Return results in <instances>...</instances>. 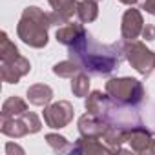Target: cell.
I'll list each match as a JSON object with an SVG mask.
<instances>
[{"label":"cell","instance_id":"cell-1","mask_svg":"<svg viewBox=\"0 0 155 155\" xmlns=\"http://www.w3.org/2000/svg\"><path fill=\"white\" fill-rule=\"evenodd\" d=\"M69 58L79 62L82 71L88 75L102 77L111 75L122 62L124 57V40L113 42V44H101L93 40V37L84 31L75 44L68 48Z\"/></svg>","mask_w":155,"mask_h":155},{"label":"cell","instance_id":"cell-2","mask_svg":"<svg viewBox=\"0 0 155 155\" xmlns=\"http://www.w3.org/2000/svg\"><path fill=\"white\" fill-rule=\"evenodd\" d=\"M49 26H51L49 13H44L37 6H28L22 11V17L17 26V33L24 44L40 49L48 44V28Z\"/></svg>","mask_w":155,"mask_h":155},{"label":"cell","instance_id":"cell-3","mask_svg":"<svg viewBox=\"0 0 155 155\" xmlns=\"http://www.w3.org/2000/svg\"><path fill=\"white\" fill-rule=\"evenodd\" d=\"M106 93L120 102V104H128V106H139L142 104L146 91L140 81L131 79V77H115L106 82Z\"/></svg>","mask_w":155,"mask_h":155},{"label":"cell","instance_id":"cell-4","mask_svg":"<svg viewBox=\"0 0 155 155\" xmlns=\"http://www.w3.org/2000/svg\"><path fill=\"white\" fill-rule=\"evenodd\" d=\"M124 57L130 62V66L135 71H139L142 77H150L151 71L155 69V53L151 49H148L137 38L135 40H124Z\"/></svg>","mask_w":155,"mask_h":155},{"label":"cell","instance_id":"cell-5","mask_svg":"<svg viewBox=\"0 0 155 155\" xmlns=\"http://www.w3.org/2000/svg\"><path fill=\"white\" fill-rule=\"evenodd\" d=\"M40 128H42V122H40L38 115H35L31 111H26L24 115L15 117V119L0 117V131L4 135H8V137L20 139L24 135L40 131Z\"/></svg>","mask_w":155,"mask_h":155},{"label":"cell","instance_id":"cell-6","mask_svg":"<svg viewBox=\"0 0 155 155\" xmlns=\"http://www.w3.org/2000/svg\"><path fill=\"white\" fill-rule=\"evenodd\" d=\"M73 115H75V110L68 101H58L44 108V122L53 130L66 128L73 120Z\"/></svg>","mask_w":155,"mask_h":155},{"label":"cell","instance_id":"cell-7","mask_svg":"<svg viewBox=\"0 0 155 155\" xmlns=\"http://www.w3.org/2000/svg\"><path fill=\"white\" fill-rule=\"evenodd\" d=\"M126 142L137 153H155V133L148 131L146 126L126 131Z\"/></svg>","mask_w":155,"mask_h":155},{"label":"cell","instance_id":"cell-8","mask_svg":"<svg viewBox=\"0 0 155 155\" xmlns=\"http://www.w3.org/2000/svg\"><path fill=\"white\" fill-rule=\"evenodd\" d=\"M31 71V64L26 57H18L13 62H2L0 64V77L8 84H17L22 77H26Z\"/></svg>","mask_w":155,"mask_h":155},{"label":"cell","instance_id":"cell-9","mask_svg":"<svg viewBox=\"0 0 155 155\" xmlns=\"http://www.w3.org/2000/svg\"><path fill=\"white\" fill-rule=\"evenodd\" d=\"M144 28V20L139 9H126L122 15V24H120V35L124 40H135Z\"/></svg>","mask_w":155,"mask_h":155},{"label":"cell","instance_id":"cell-10","mask_svg":"<svg viewBox=\"0 0 155 155\" xmlns=\"http://www.w3.org/2000/svg\"><path fill=\"white\" fill-rule=\"evenodd\" d=\"M71 153H82V155H91V153H113V150L101 139V137H82L71 146Z\"/></svg>","mask_w":155,"mask_h":155},{"label":"cell","instance_id":"cell-11","mask_svg":"<svg viewBox=\"0 0 155 155\" xmlns=\"http://www.w3.org/2000/svg\"><path fill=\"white\" fill-rule=\"evenodd\" d=\"M106 128H108V124L97 115L86 113L79 119V133L82 137H102Z\"/></svg>","mask_w":155,"mask_h":155},{"label":"cell","instance_id":"cell-12","mask_svg":"<svg viewBox=\"0 0 155 155\" xmlns=\"http://www.w3.org/2000/svg\"><path fill=\"white\" fill-rule=\"evenodd\" d=\"M84 31H86V29H84L82 24L68 22V24H64V26H60V28L57 29V35H55V37H57V42H58V44H64L66 48H69L71 44L77 42V38H79Z\"/></svg>","mask_w":155,"mask_h":155},{"label":"cell","instance_id":"cell-13","mask_svg":"<svg viewBox=\"0 0 155 155\" xmlns=\"http://www.w3.org/2000/svg\"><path fill=\"white\" fill-rule=\"evenodd\" d=\"M111 102V97L108 93H102V91H91L86 99V110L88 113L91 115H97V117H102V113L108 110Z\"/></svg>","mask_w":155,"mask_h":155},{"label":"cell","instance_id":"cell-14","mask_svg":"<svg viewBox=\"0 0 155 155\" xmlns=\"http://www.w3.org/2000/svg\"><path fill=\"white\" fill-rule=\"evenodd\" d=\"M28 101L33 106H48L53 101V90L48 84H33L28 88Z\"/></svg>","mask_w":155,"mask_h":155},{"label":"cell","instance_id":"cell-15","mask_svg":"<svg viewBox=\"0 0 155 155\" xmlns=\"http://www.w3.org/2000/svg\"><path fill=\"white\" fill-rule=\"evenodd\" d=\"M28 111V102L22 101L20 97H9L4 104H2V117L6 119H15V117H20Z\"/></svg>","mask_w":155,"mask_h":155},{"label":"cell","instance_id":"cell-16","mask_svg":"<svg viewBox=\"0 0 155 155\" xmlns=\"http://www.w3.org/2000/svg\"><path fill=\"white\" fill-rule=\"evenodd\" d=\"M77 17L82 24H90L99 17V6L93 0H81L77 4Z\"/></svg>","mask_w":155,"mask_h":155},{"label":"cell","instance_id":"cell-17","mask_svg":"<svg viewBox=\"0 0 155 155\" xmlns=\"http://www.w3.org/2000/svg\"><path fill=\"white\" fill-rule=\"evenodd\" d=\"M18 57H20L18 48L9 40L8 33L2 31V35H0V62H13Z\"/></svg>","mask_w":155,"mask_h":155},{"label":"cell","instance_id":"cell-18","mask_svg":"<svg viewBox=\"0 0 155 155\" xmlns=\"http://www.w3.org/2000/svg\"><path fill=\"white\" fill-rule=\"evenodd\" d=\"M82 68L79 62H75L73 58H68V60H62V62H57L53 66V73L57 77H62V79H73L77 73H81Z\"/></svg>","mask_w":155,"mask_h":155},{"label":"cell","instance_id":"cell-19","mask_svg":"<svg viewBox=\"0 0 155 155\" xmlns=\"http://www.w3.org/2000/svg\"><path fill=\"white\" fill-rule=\"evenodd\" d=\"M71 91L75 97H88V91H90V75L86 71H81L77 73L73 79H71Z\"/></svg>","mask_w":155,"mask_h":155},{"label":"cell","instance_id":"cell-20","mask_svg":"<svg viewBox=\"0 0 155 155\" xmlns=\"http://www.w3.org/2000/svg\"><path fill=\"white\" fill-rule=\"evenodd\" d=\"M48 2L53 8V11H57L58 15L66 17L68 20L73 15H77V4H79L77 0H48Z\"/></svg>","mask_w":155,"mask_h":155},{"label":"cell","instance_id":"cell-21","mask_svg":"<svg viewBox=\"0 0 155 155\" xmlns=\"http://www.w3.org/2000/svg\"><path fill=\"white\" fill-rule=\"evenodd\" d=\"M46 142L53 148V151H57V153H66V151H71V146L73 144H69V140L66 139V137H62V135H58V133H48L46 135Z\"/></svg>","mask_w":155,"mask_h":155},{"label":"cell","instance_id":"cell-22","mask_svg":"<svg viewBox=\"0 0 155 155\" xmlns=\"http://www.w3.org/2000/svg\"><path fill=\"white\" fill-rule=\"evenodd\" d=\"M142 38L144 40H148V42H151V40H155V26L153 24H144V28H142Z\"/></svg>","mask_w":155,"mask_h":155},{"label":"cell","instance_id":"cell-23","mask_svg":"<svg viewBox=\"0 0 155 155\" xmlns=\"http://www.w3.org/2000/svg\"><path fill=\"white\" fill-rule=\"evenodd\" d=\"M139 6H140V9H144L146 13L155 17V0H139Z\"/></svg>","mask_w":155,"mask_h":155},{"label":"cell","instance_id":"cell-24","mask_svg":"<svg viewBox=\"0 0 155 155\" xmlns=\"http://www.w3.org/2000/svg\"><path fill=\"white\" fill-rule=\"evenodd\" d=\"M6 153H8V155H11V153H20V155H22L24 150H22L20 146L13 144V142H8V144H6Z\"/></svg>","mask_w":155,"mask_h":155},{"label":"cell","instance_id":"cell-25","mask_svg":"<svg viewBox=\"0 0 155 155\" xmlns=\"http://www.w3.org/2000/svg\"><path fill=\"white\" fill-rule=\"evenodd\" d=\"M120 4H124V6H133V4H137L139 0H119Z\"/></svg>","mask_w":155,"mask_h":155},{"label":"cell","instance_id":"cell-26","mask_svg":"<svg viewBox=\"0 0 155 155\" xmlns=\"http://www.w3.org/2000/svg\"><path fill=\"white\" fill-rule=\"evenodd\" d=\"M93 2H101V0H93Z\"/></svg>","mask_w":155,"mask_h":155}]
</instances>
